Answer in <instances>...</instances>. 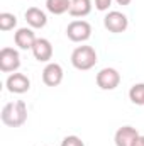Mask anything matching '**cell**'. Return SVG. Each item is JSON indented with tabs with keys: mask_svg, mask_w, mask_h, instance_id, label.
I'll return each mask as SVG.
<instances>
[{
	"mask_svg": "<svg viewBox=\"0 0 144 146\" xmlns=\"http://www.w3.org/2000/svg\"><path fill=\"white\" fill-rule=\"evenodd\" d=\"M15 26H17V17L14 14H10V12L0 14V31L7 33V31H12Z\"/></svg>",
	"mask_w": 144,
	"mask_h": 146,
	"instance_id": "2e32d148",
	"label": "cell"
},
{
	"mask_svg": "<svg viewBox=\"0 0 144 146\" xmlns=\"http://www.w3.org/2000/svg\"><path fill=\"white\" fill-rule=\"evenodd\" d=\"M104 26H105V29L108 33L120 34V33H126V29L129 26V19H127L126 14H122L119 10H110L104 17Z\"/></svg>",
	"mask_w": 144,
	"mask_h": 146,
	"instance_id": "277c9868",
	"label": "cell"
},
{
	"mask_svg": "<svg viewBox=\"0 0 144 146\" xmlns=\"http://www.w3.org/2000/svg\"><path fill=\"white\" fill-rule=\"evenodd\" d=\"M134 146H136V145H134Z\"/></svg>",
	"mask_w": 144,
	"mask_h": 146,
	"instance_id": "44dd1931",
	"label": "cell"
},
{
	"mask_svg": "<svg viewBox=\"0 0 144 146\" xmlns=\"http://www.w3.org/2000/svg\"><path fill=\"white\" fill-rule=\"evenodd\" d=\"M0 119L5 126L9 127H20L26 121H27V106L24 100H15V102H9L3 106Z\"/></svg>",
	"mask_w": 144,
	"mask_h": 146,
	"instance_id": "6da1fadb",
	"label": "cell"
},
{
	"mask_svg": "<svg viewBox=\"0 0 144 146\" xmlns=\"http://www.w3.org/2000/svg\"><path fill=\"white\" fill-rule=\"evenodd\" d=\"M26 17V22L29 24V27L32 29H42L46 24H48V15L44 10L37 9V7H29L24 14Z\"/></svg>",
	"mask_w": 144,
	"mask_h": 146,
	"instance_id": "7c38bea8",
	"label": "cell"
},
{
	"mask_svg": "<svg viewBox=\"0 0 144 146\" xmlns=\"http://www.w3.org/2000/svg\"><path fill=\"white\" fill-rule=\"evenodd\" d=\"M115 2H117L119 5H129V3H131L132 0H115Z\"/></svg>",
	"mask_w": 144,
	"mask_h": 146,
	"instance_id": "d6986e66",
	"label": "cell"
},
{
	"mask_svg": "<svg viewBox=\"0 0 144 146\" xmlns=\"http://www.w3.org/2000/svg\"><path fill=\"white\" fill-rule=\"evenodd\" d=\"M139 133L136 127L132 126H122L115 131V136H114V141L115 146H134L136 141L139 139Z\"/></svg>",
	"mask_w": 144,
	"mask_h": 146,
	"instance_id": "ba28073f",
	"label": "cell"
},
{
	"mask_svg": "<svg viewBox=\"0 0 144 146\" xmlns=\"http://www.w3.org/2000/svg\"><path fill=\"white\" fill-rule=\"evenodd\" d=\"M129 99L136 106H144V83H134L129 90Z\"/></svg>",
	"mask_w": 144,
	"mask_h": 146,
	"instance_id": "9a60e30c",
	"label": "cell"
},
{
	"mask_svg": "<svg viewBox=\"0 0 144 146\" xmlns=\"http://www.w3.org/2000/svg\"><path fill=\"white\" fill-rule=\"evenodd\" d=\"M5 87L10 94H26L31 88V80L24 73H10L5 82Z\"/></svg>",
	"mask_w": 144,
	"mask_h": 146,
	"instance_id": "52a82bcc",
	"label": "cell"
},
{
	"mask_svg": "<svg viewBox=\"0 0 144 146\" xmlns=\"http://www.w3.org/2000/svg\"><path fill=\"white\" fill-rule=\"evenodd\" d=\"M42 82L48 87H58L63 82V68L59 63H48L42 70Z\"/></svg>",
	"mask_w": 144,
	"mask_h": 146,
	"instance_id": "9c48e42d",
	"label": "cell"
},
{
	"mask_svg": "<svg viewBox=\"0 0 144 146\" xmlns=\"http://www.w3.org/2000/svg\"><path fill=\"white\" fill-rule=\"evenodd\" d=\"M136 146H144V136H139V139L136 141Z\"/></svg>",
	"mask_w": 144,
	"mask_h": 146,
	"instance_id": "ffe728a7",
	"label": "cell"
},
{
	"mask_svg": "<svg viewBox=\"0 0 144 146\" xmlns=\"http://www.w3.org/2000/svg\"><path fill=\"white\" fill-rule=\"evenodd\" d=\"M97 51L92 46H78L71 53V65L80 72L92 70L97 65Z\"/></svg>",
	"mask_w": 144,
	"mask_h": 146,
	"instance_id": "7a4b0ae2",
	"label": "cell"
},
{
	"mask_svg": "<svg viewBox=\"0 0 144 146\" xmlns=\"http://www.w3.org/2000/svg\"><path fill=\"white\" fill-rule=\"evenodd\" d=\"M20 66V54L14 48H2L0 49V72L15 73Z\"/></svg>",
	"mask_w": 144,
	"mask_h": 146,
	"instance_id": "5b68a950",
	"label": "cell"
},
{
	"mask_svg": "<svg viewBox=\"0 0 144 146\" xmlns=\"http://www.w3.org/2000/svg\"><path fill=\"white\" fill-rule=\"evenodd\" d=\"M32 54L39 63H48L53 58V44L46 37H37L32 46Z\"/></svg>",
	"mask_w": 144,
	"mask_h": 146,
	"instance_id": "30bf717a",
	"label": "cell"
},
{
	"mask_svg": "<svg viewBox=\"0 0 144 146\" xmlns=\"http://www.w3.org/2000/svg\"><path fill=\"white\" fill-rule=\"evenodd\" d=\"M120 83V73L115 68H102L97 73V85L102 90H114Z\"/></svg>",
	"mask_w": 144,
	"mask_h": 146,
	"instance_id": "8992f818",
	"label": "cell"
},
{
	"mask_svg": "<svg viewBox=\"0 0 144 146\" xmlns=\"http://www.w3.org/2000/svg\"><path fill=\"white\" fill-rule=\"evenodd\" d=\"M70 7H71V0H46V9L53 15L66 14L70 12Z\"/></svg>",
	"mask_w": 144,
	"mask_h": 146,
	"instance_id": "5bb4252c",
	"label": "cell"
},
{
	"mask_svg": "<svg viewBox=\"0 0 144 146\" xmlns=\"http://www.w3.org/2000/svg\"><path fill=\"white\" fill-rule=\"evenodd\" d=\"M61 146H85V143H83L81 138H78V136H66V138L61 141Z\"/></svg>",
	"mask_w": 144,
	"mask_h": 146,
	"instance_id": "e0dca14e",
	"label": "cell"
},
{
	"mask_svg": "<svg viewBox=\"0 0 144 146\" xmlns=\"http://www.w3.org/2000/svg\"><path fill=\"white\" fill-rule=\"evenodd\" d=\"M66 36L73 42H85L92 37V26L87 21H71L66 27Z\"/></svg>",
	"mask_w": 144,
	"mask_h": 146,
	"instance_id": "3957f363",
	"label": "cell"
},
{
	"mask_svg": "<svg viewBox=\"0 0 144 146\" xmlns=\"http://www.w3.org/2000/svg\"><path fill=\"white\" fill-rule=\"evenodd\" d=\"M92 12V0H71L70 15L71 17H87Z\"/></svg>",
	"mask_w": 144,
	"mask_h": 146,
	"instance_id": "4fadbf2b",
	"label": "cell"
},
{
	"mask_svg": "<svg viewBox=\"0 0 144 146\" xmlns=\"http://www.w3.org/2000/svg\"><path fill=\"white\" fill-rule=\"evenodd\" d=\"M36 41H37V37L34 34V31H32V27H20L14 34V42L20 49H32Z\"/></svg>",
	"mask_w": 144,
	"mask_h": 146,
	"instance_id": "8fae6325",
	"label": "cell"
},
{
	"mask_svg": "<svg viewBox=\"0 0 144 146\" xmlns=\"http://www.w3.org/2000/svg\"><path fill=\"white\" fill-rule=\"evenodd\" d=\"M112 5V0H95V9L100 10V12H105L108 10V7Z\"/></svg>",
	"mask_w": 144,
	"mask_h": 146,
	"instance_id": "ac0fdd59",
	"label": "cell"
}]
</instances>
